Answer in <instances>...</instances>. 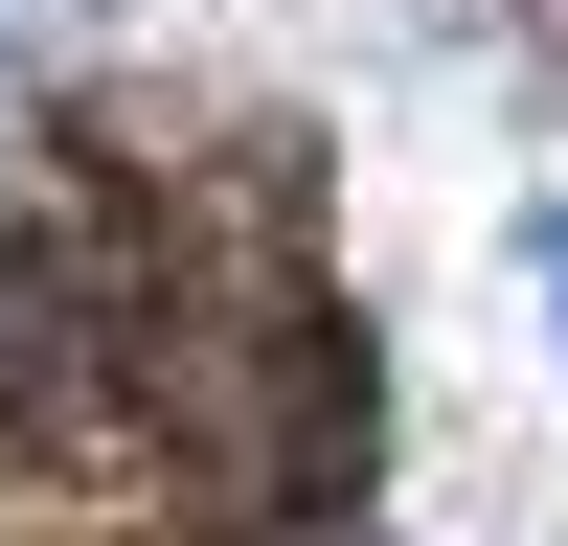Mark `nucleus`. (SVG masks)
<instances>
[{"mask_svg": "<svg viewBox=\"0 0 568 546\" xmlns=\"http://www.w3.org/2000/svg\"><path fill=\"white\" fill-rule=\"evenodd\" d=\"M524 273H546V318H568V205H546V228H524Z\"/></svg>", "mask_w": 568, "mask_h": 546, "instance_id": "nucleus-2", "label": "nucleus"}, {"mask_svg": "<svg viewBox=\"0 0 568 546\" xmlns=\"http://www.w3.org/2000/svg\"><path fill=\"white\" fill-rule=\"evenodd\" d=\"M136 273L91 251V228H0V433H114L136 387Z\"/></svg>", "mask_w": 568, "mask_h": 546, "instance_id": "nucleus-1", "label": "nucleus"}]
</instances>
